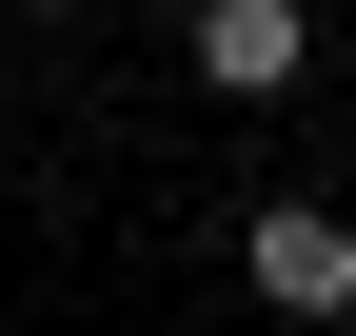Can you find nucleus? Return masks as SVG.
I'll return each mask as SVG.
<instances>
[{"label":"nucleus","mask_w":356,"mask_h":336,"mask_svg":"<svg viewBox=\"0 0 356 336\" xmlns=\"http://www.w3.org/2000/svg\"><path fill=\"white\" fill-rule=\"evenodd\" d=\"M238 277L277 317H356V218H317V198H257V237H238Z\"/></svg>","instance_id":"1"},{"label":"nucleus","mask_w":356,"mask_h":336,"mask_svg":"<svg viewBox=\"0 0 356 336\" xmlns=\"http://www.w3.org/2000/svg\"><path fill=\"white\" fill-rule=\"evenodd\" d=\"M297 60H317V0H198V79L218 99H297Z\"/></svg>","instance_id":"2"},{"label":"nucleus","mask_w":356,"mask_h":336,"mask_svg":"<svg viewBox=\"0 0 356 336\" xmlns=\"http://www.w3.org/2000/svg\"><path fill=\"white\" fill-rule=\"evenodd\" d=\"M20 20H79V0H20Z\"/></svg>","instance_id":"3"}]
</instances>
